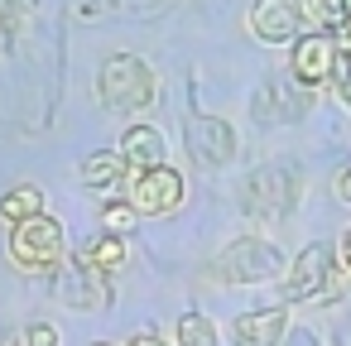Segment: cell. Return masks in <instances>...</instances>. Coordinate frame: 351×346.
I'll return each instance as SVG.
<instances>
[{
    "label": "cell",
    "instance_id": "d6986e66",
    "mask_svg": "<svg viewBox=\"0 0 351 346\" xmlns=\"http://www.w3.org/2000/svg\"><path fill=\"white\" fill-rule=\"evenodd\" d=\"M337 346H351V317H337Z\"/></svg>",
    "mask_w": 351,
    "mask_h": 346
},
{
    "label": "cell",
    "instance_id": "2e32d148",
    "mask_svg": "<svg viewBox=\"0 0 351 346\" xmlns=\"http://www.w3.org/2000/svg\"><path fill=\"white\" fill-rule=\"evenodd\" d=\"M135 217H140V207H135V202H111V207L101 212V226H106V231H116V236H130Z\"/></svg>",
    "mask_w": 351,
    "mask_h": 346
},
{
    "label": "cell",
    "instance_id": "5b68a950",
    "mask_svg": "<svg viewBox=\"0 0 351 346\" xmlns=\"http://www.w3.org/2000/svg\"><path fill=\"white\" fill-rule=\"evenodd\" d=\"M274 274H284V260H279L274 245H265V240H236V245L221 255V279L255 284V279H274Z\"/></svg>",
    "mask_w": 351,
    "mask_h": 346
},
{
    "label": "cell",
    "instance_id": "603a6c76",
    "mask_svg": "<svg viewBox=\"0 0 351 346\" xmlns=\"http://www.w3.org/2000/svg\"><path fill=\"white\" fill-rule=\"evenodd\" d=\"M289 346H317V341H313L308 332H293V341H289Z\"/></svg>",
    "mask_w": 351,
    "mask_h": 346
},
{
    "label": "cell",
    "instance_id": "9a60e30c",
    "mask_svg": "<svg viewBox=\"0 0 351 346\" xmlns=\"http://www.w3.org/2000/svg\"><path fill=\"white\" fill-rule=\"evenodd\" d=\"M308 15L327 29H341L351 20V0H308Z\"/></svg>",
    "mask_w": 351,
    "mask_h": 346
},
{
    "label": "cell",
    "instance_id": "44dd1931",
    "mask_svg": "<svg viewBox=\"0 0 351 346\" xmlns=\"http://www.w3.org/2000/svg\"><path fill=\"white\" fill-rule=\"evenodd\" d=\"M341 101L351 106V68H341Z\"/></svg>",
    "mask_w": 351,
    "mask_h": 346
},
{
    "label": "cell",
    "instance_id": "7402d4cb",
    "mask_svg": "<svg viewBox=\"0 0 351 346\" xmlns=\"http://www.w3.org/2000/svg\"><path fill=\"white\" fill-rule=\"evenodd\" d=\"M341 264H346V274H351V231H346V240H341Z\"/></svg>",
    "mask_w": 351,
    "mask_h": 346
},
{
    "label": "cell",
    "instance_id": "3957f363",
    "mask_svg": "<svg viewBox=\"0 0 351 346\" xmlns=\"http://www.w3.org/2000/svg\"><path fill=\"white\" fill-rule=\"evenodd\" d=\"M332 279H337V269H332V245H308L298 260H293V274L284 279V293L289 298H332Z\"/></svg>",
    "mask_w": 351,
    "mask_h": 346
},
{
    "label": "cell",
    "instance_id": "52a82bcc",
    "mask_svg": "<svg viewBox=\"0 0 351 346\" xmlns=\"http://www.w3.org/2000/svg\"><path fill=\"white\" fill-rule=\"evenodd\" d=\"M250 29L265 44H293L298 29H303V5H298V0H255Z\"/></svg>",
    "mask_w": 351,
    "mask_h": 346
},
{
    "label": "cell",
    "instance_id": "cb8c5ba5",
    "mask_svg": "<svg viewBox=\"0 0 351 346\" xmlns=\"http://www.w3.org/2000/svg\"><path fill=\"white\" fill-rule=\"evenodd\" d=\"M130 346H164V341H159V336H135Z\"/></svg>",
    "mask_w": 351,
    "mask_h": 346
},
{
    "label": "cell",
    "instance_id": "e0dca14e",
    "mask_svg": "<svg viewBox=\"0 0 351 346\" xmlns=\"http://www.w3.org/2000/svg\"><path fill=\"white\" fill-rule=\"evenodd\" d=\"M25 341H29V346H58V332H53V327H49V322H34V327H29V336H25Z\"/></svg>",
    "mask_w": 351,
    "mask_h": 346
},
{
    "label": "cell",
    "instance_id": "4fadbf2b",
    "mask_svg": "<svg viewBox=\"0 0 351 346\" xmlns=\"http://www.w3.org/2000/svg\"><path fill=\"white\" fill-rule=\"evenodd\" d=\"M87 260H92V269H97V274H116V269L125 264V236L106 231V236L92 245V255H87Z\"/></svg>",
    "mask_w": 351,
    "mask_h": 346
},
{
    "label": "cell",
    "instance_id": "9c48e42d",
    "mask_svg": "<svg viewBox=\"0 0 351 346\" xmlns=\"http://www.w3.org/2000/svg\"><path fill=\"white\" fill-rule=\"evenodd\" d=\"M188 145H193V154H197L202 164H221V159H231V149H236L231 130H226L217 116H202V121H193V130H188Z\"/></svg>",
    "mask_w": 351,
    "mask_h": 346
},
{
    "label": "cell",
    "instance_id": "ba28073f",
    "mask_svg": "<svg viewBox=\"0 0 351 346\" xmlns=\"http://www.w3.org/2000/svg\"><path fill=\"white\" fill-rule=\"evenodd\" d=\"M284 327H289L284 308H265V312H245V317H236L231 336H236V346H274V341L284 336Z\"/></svg>",
    "mask_w": 351,
    "mask_h": 346
},
{
    "label": "cell",
    "instance_id": "ac0fdd59",
    "mask_svg": "<svg viewBox=\"0 0 351 346\" xmlns=\"http://www.w3.org/2000/svg\"><path fill=\"white\" fill-rule=\"evenodd\" d=\"M337 197H341V202H351V164L337 173Z\"/></svg>",
    "mask_w": 351,
    "mask_h": 346
},
{
    "label": "cell",
    "instance_id": "5bb4252c",
    "mask_svg": "<svg viewBox=\"0 0 351 346\" xmlns=\"http://www.w3.org/2000/svg\"><path fill=\"white\" fill-rule=\"evenodd\" d=\"M178 346H217V327L202 312H188L178 322Z\"/></svg>",
    "mask_w": 351,
    "mask_h": 346
},
{
    "label": "cell",
    "instance_id": "277c9868",
    "mask_svg": "<svg viewBox=\"0 0 351 346\" xmlns=\"http://www.w3.org/2000/svg\"><path fill=\"white\" fill-rule=\"evenodd\" d=\"M130 202L145 212V217H164L183 202V178L169 169V164H154V169H140L135 173V188H130Z\"/></svg>",
    "mask_w": 351,
    "mask_h": 346
},
{
    "label": "cell",
    "instance_id": "6da1fadb",
    "mask_svg": "<svg viewBox=\"0 0 351 346\" xmlns=\"http://www.w3.org/2000/svg\"><path fill=\"white\" fill-rule=\"evenodd\" d=\"M10 255L20 269H53L63 260V226L53 217H29V221H15V236H10Z\"/></svg>",
    "mask_w": 351,
    "mask_h": 346
},
{
    "label": "cell",
    "instance_id": "484cf974",
    "mask_svg": "<svg viewBox=\"0 0 351 346\" xmlns=\"http://www.w3.org/2000/svg\"><path fill=\"white\" fill-rule=\"evenodd\" d=\"M346 68H351V53H346Z\"/></svg>",
    "mask_w": 351,
    "mask_h": 346
},
{
    "label": "cell",
    "instance_id": "30bf717a",
    "mask_svg": "<svg viewBox=\"0 0 351 346\" xmlns=\"http://www.w3.org/2000/svg\"><path fill=\"white\" fill-rule=\"evenodd\" d=\"M121 154H125V164H135V169H154V164L169 159L164 135H159L154 125H130L125 140H121Z\"/></svg>",
    "mask_w": 351,
    "mask_h": 346
},
{
    "label": "cell",
    "instance_id": "7a4b0ae2",
    "mask_svg": "<svg viewBox=\"0 0 351 346\" xmlns=\"http://www.w3.org/2000/svg\"><path fill=\"white\" fill-rule=\"evenodd\" d=\"M149 97H154V77L140 58H111L101 68V101L106 106L140 111V106H149Z\"/></svg>",
    "mask_w": 351,
    "mask_h": 346
},
{
    "label": "cell",
    "instance_id": "ffe728a7",
    "mask_svg": "<svg viewBox=\"0 0 351 346\" xmlns=\"http://www.w3.org/2000/svg\"><path fill=\"white\" fill-rule=\"evenodd\" d=\"M337 49H341V53H351V20L337 29Z\"/></svg>",
    "mask_w": 351,
    "mask_h": 346
},
{
    "label": "cell",
    "instance_id": "7c38bea8",
    "mask_svg": "<svg viewBox=\"0 0 351 346\" xmlns=\"http://www.w3.org/2000/svg\"><path fill=\"white\" fill-rule=\"evenodd\" d=\"M121 173H125V154H92L82 164V178L92 188H111V183H121Z\"/></svg>",
    "mask_w": 351,
    "mask_h": 346
},
{
    "label": "cell",
    "instance_id": "d4e9b609",
    "mask_svg": "<svg viewBox=\"0 0 351 346\" xmlns=\"http://www.w3.org/2000/svg\"><path fill=\"white\" fill-rule=\"evenodd\" d=\"M92 346H111V341H92Z\"/></svg>",
    "mask_w": 351,
    "mask_h": 346
},
{
    "label": "cell",
    "instance_id": "8fae6325",
    "mask_svg": "<svg viewBox=\"0 0 351 346\" xmlns=\"http://www.w3.org/2000/svg\"><path fill=\"white\" fill-rule=\"evenodd\" d=\"M39 212H44V193L29 188V183L0 197V217H5V221H29V217H39Z\"/></svg>",
    "mask_w": 351,
    "mask_h": 346
},
{
    "label": "cell",
    "instance_id": "8992f818",
    "mask_svg": "<svg viewBox=\"0 0 351 346\" xmlns=\"http://www.w3.org/2000/svg\"><path fill=\"white\" fill-rule=\"evenodd\" d=\"M337 68H341V49H337V39H327V34H303V44H293V77H298L303 87H322V82H332Z\"/></svg>",
    "mask_w": 351,
    "mask_h": 346
}]
</instances>
